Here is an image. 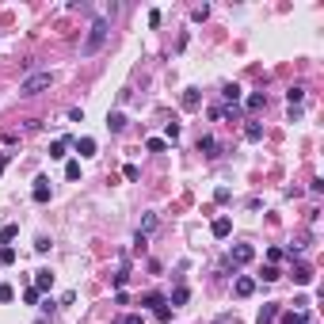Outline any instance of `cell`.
<instances>
[{"label":"cell","instance_id":"6da1fadb","mask_svg":"<svg viewBox=\"0 0 324 324\" xmlns=\"http://www.w3.org/2000/svg\"><path fill=\"white\" fill-rule=\"evenodd\" d=\"M107 34H111L107 19H96V23H92V31H88V38H84V46H80V54H84V58H92V54L107 42Z\"/></svg>","mask_w":324,"mask_h":324},{"label":"cell","instance_id":"7a4b0ae2","mask_svg":"<svg viewBox=\"0 0 324 324\" xmlns=\"http://www.w3.org/2000/svg\"><path fill=\"white\" fill-rule=\"evenodd\" d=\"M54 84V73H31L27 80H19V96H38Z\"/></svg>","mask_w":324,"mask_h":324},{"label":"cell","instance_id":"3957f363","mask_svg":"<svg viewBox=\"0 0 324 324\" xmlns=\"http://www.w3.org/2000/svg\"><path fill=\"white\" fill-rule=\"evenodd\" d=\"M256 259V248L252 244H236L233 248V263H252Z\"/></svg>","mask_w":324,"mask_h":324},{"label":"cell","instance_id":"277c9868","mask_svg":"<svg viewBox=\"0 0 324 324\" xmlns=\"http://www.w3.org/2000/svg\"><path fill=\"white\" fill-rule=\"evenodd\" d=\"M34 202H50V179H34V191H31Z\"/></svg>","mask_w":324,"mask_h":324},{"label":"cell","instance_id":"5b68a950","mask_svg":"<svg viewBox=\"0 0 324 324\" xmlns=\"http://www.w3.org/2000/svg\"><path fill=\"white\" fill-rule=\"evenodd\" d=\"M294 282H297V286H309V282H313V267L309 263H297L294 267Z\"/></svg>","mask_w":324,"mask_h":324},{"label":"cell","instance_id":"8992f818","mask_svg":"<svg viewBox=\"0 0 324 324\" xmlns=\"http://www.w3.org/2000/svg\"><path fill=\"white\" fill-rule=\"evenodd\" d=\"M229 229H233V221H229V218H218L214 225H210V233L218 236V240H225V236H229Z\"/></svg>","mask_w":324,"mask_h":324},{"label":"cell","instance_id":"52a82bcc","mask_svg":"<svg viewBox=\"0 0 324 324\" xmlns=\"http://www.w3.org/2000/svg\"><path fill=\"white\" fill-rule=\"evenodd\" d=\"M233 290H236V297H248L252 290H256V279H248V275H240V279H236V286H233Z\"/></svg>","mask_w":324,"mask_h":324},{"label":"cell","instance_id":"ba28073f","mask_svg":"<svg viewBox=\"0 0 324 324\" xmlns=\"http://www.w3.org/2000/svg\"><path fill=\"white\" fill-rule=\"evenodd\" d=\"M76 153H80V157H96V141H92V137H80V141H76Z\"/></svg>","mask_w":324,"mask_h":324},{"label":"cell","instance_id":"9c48e42d","mask_svg":"<svg viewBox=\"0 0 324 324\" xmlns=\"http://www.w3.org/2000/svg\"><path fill=\"white\" fill-rule=\"evenodd\" d=\"M198 153H206V157H218V141H214V137H198Z\"/></svg>","mask_w":324,"mask_h":324},{"label":"cell","instance_id":"30bf717a","mask_svg":"<svg viewBox=\"0 0 324 324\" xmlns=\"http://www.w3.org/2000/svg\"><path fill=\"white\" fill-rule=\"evenodd\" d=\"M50 286H54V275H50V271H38V275H34V290H50Z\"/></svg>","mask_w":324,"mask_h":324},{"label":"cell","instance_id":"8fae6325","mask_svg":"<svg viewBox=\"0 0 324 324\" xmlns=\"http://www.w3.org/2000/svg\"><path fill=\"white\" fill-rule=\"evenodd\" d=\"M65 149H69V137H58V141L50 145V157H54V161H61V157H65Z\"/></svg>","mask_w":324,"mask_h":324},{"label":"cell","instance_id":"7c38bea8","mask_svg":"<svg viewBox=\"0 0 324 324\" xmlns=\"http://www.w3.org/2000/svg\"><path fill=\"white\" fill-rule=\"evenodd\" d=\"M107 126H111V130H122V126H126V115H118V111H111V115H107Z\"/></svg>","mask_w":324,"mask_h":324},{"label":"cell","instance_id":"4fadbf2b","mask_svg":"<svg viewBox=\"0 0 324 324\" xmlns=\"http://www.w3.org/2000/svg\"><path fill=\"white\" fill-rule=\"evenodd\" d=\"M183 107H187V111L198 107V88H187V92H183Z\"/></svg>","mask_w":324,"mask_h":324},{"label":"cell","instance_id":"5bb4252c","mask_svg":"<svg viewBox=\"0 0 324 324\" xmlns=\"http://www.w3.org/2000/svg\"><path fill=\"white\" fill-rule=\"evenodd\" d=\"M141 305H149V309L157 313V309L164 305V297H161V294H145V297H141Z\"/></svg>","mask_w":324,"mask_h":324},{"label":"cell","instance_id":"9a60e30c","mask_svg":"<svg viewBox=\"0 0 324 324\" xmlns=\"http://www.w3.org/2000/svg\"><path fill=\"white\" fill-rule=\"evenodd\" d=\"M282 321H286V324H305V309H290Z\"/></svg>","mask_w":324,"mask_h":324},{"label":"cell","instance_id":"2e32d148","mask_svg":"<svg viewBox=\"0 0 324 324\" xmlns=\"http://www.w3.org/2000/svg\"><path fill=\"white\" fill-rule=\"evenodd\" d=\"M244 137H248V141H259V137H263V126H259V122H252L248 130H244Z\"/></svg>","mask_w":324,"mask_h":324},{"label":"cell","instance_id":"e0dca14e","mask_svg":"<svg viewBox=\"0 0 324 324\" xmlns=\"http://www.w3.org/2000/svg\"><path fill=\"white\" fill-rule=\"evenodd\" d=\"M221 96H225L229 103H236V99H240V88H236V84H225V88H221Z\"/></svg>","mask_w":324,"mask_h":324},{"label":"cell","instance_id":"ac0fdd59","mask_svg":"<svg viewBox=\"0 0 324 324\" xmlns=\"http://www.w3.org/2000/svg\"><path fill=\"white\" fill-rule=\"evenodd\" d=\"M259 107H267V96H259V92L248 96V111H259Z\"/></svg>","mask_w":324,"mask_h":324},{"label":"cell","instance_id":"d6986e66","mask_svg":"<svg viewBox=\"0 0 324 324\" xmlns=\"http://www.w3.org/2000/svg\"><path fill=\"white\" fill-rule=\"evenodd\" d=\"M275 313H279L275 305H263V309H259V324H271V321H275Z\"/></svg>","mask_w":324,"mask_h":324},{"label":"cell","instance_id":"ffe728a7","mask_svg":"<svg viewBox=\"0 0 324 324\" xmlns=\"http://www.w3.org/2000/svg\"><path fill=\"white\" fill-rule=\"evenodd\" d=\"M15 233H19L15 225H4V229H0V240H4V244H12V240H15Z\"/></svg>","mask_w":324,"mask_h":324},{"label":"cell","instance_id":"44dd1931","mask_svg":"<svg viewBox=\"0 0 324 324\" xmlns=\"http://www.w3.org/2000/svg\"><path fill=\"white\" fill-rule=\"evenodd\" d=\"M286 99H290V107L301 103V99H305V88H290V92H286Z\"/></svg>","mask_w":324,"mask_h":324},{"label":"cell","instance_id":"7402d4cb","mask_svg":"<svg viewBox=\"0 0 324 324\" xmlns=\"http://www.w3.org/2000/svg\"><path fill=\"white\" fill-rule=\"evenodd\" d=\"M187 301V286H176V294H172V305H183Z\"/></svg>","mask_w":324,"mask_h":324},{"label":"cell","instance_id":"603a6c76","mask_svg":"<svg viewBox=\"0 0 324 324\" xmlns=\"http://www.w3.org/2000/svg\"><path fill=\"white\" fill-rule=\"evenodd\" d=\"M12 297H15V290L8 286V282H0V301H12Z\"/></svg>","mask_w":324,"mask_h":324},{"label":"cell","instance_id":"cb8c5ba5","mask_svg":"<svg viewBox=\"0 0 324 324\" xmlns=\"http://www.w3.org/2000/svg\"><path fill=\"white\" fill-rule=\"evenodd\" d=\"M145 149H149V153H161V149H164V141H161V137H149V141H145Z\"/></svg>","mask_w":324,"mask_h":324},{"label":"cell","instance_id":"d4e9b609","mask_svg":"<svg viewBox=\"0 0 324 324\" xmlns=\"http://www.w3.org/2000/svg\"><path fill=\"white\" fill-rule=\"evenodd\" d=\"M0 263H15V252L12 248H0Z\"/></svg>","mask_w":324,"mask_h":324},{"label":"cell","instance_id":"484cf974","mask_svg":"<svg viewBox=\"0 0 324 324\" xmlns=\"http://www.w3.org/2000/svg\"><path fill=\"white\" fill-rule=\"evenodd\" d=\"M279 279V267H263V282H275Z\"/></svg>","mask_w":324,"mask_h":324},{"label":"cell","instance_id":"4316f807","mask_svg":"<svg viewBox=\"0 0 324 324\" xmlns=\"http://www.w3.org/2000/svg\"><path fill=\"white\" fill-rule=\"evenodd\" d=\"M191 15H194V23H202V19H206V15H210V8H206V4H202V8H194Z\"/></svg>","mask_w":324,"mask_h":324},{"label":"cell","instance_id":"83f0119b","mask_svg":"<svg viewBox=\"0 0 324 324\" xmlns=\"http://www.w3.org/2000/svg\"><path fill=\"white\" fill-rule=\"evenodd\" d=\"M65 176H69V179H80V164L73 161V164H69V168H65Z\"/></svg>","mask_w":324,"mask_h":324},{"label":"cell","instance_id":"f1b7e54d","mask_svg":"<svg viewBox=\"0 0 324 324\" xmlns=\"http://www.w3.org/2000/svg\"><path fill=\"white\" fill-rule=\"evenodd\" d=\"M122 324H141V317H126V321H122Z\"/></svg>","mask_w":324,"mask_h":324},{"label":"cell","instance_id":"f546056e","mask_svg":"<svg viewBox=\"0 0 324 324\" xmlns=\"http://www.w3.org/2000/svg\"><path fill=\"white\" fill-rule=\"evenodd\" d=\"M4 164H8V157H4V153H0V172H4Z\"/></svg>","mask_w":324,"mask_h":324}]
</instances>
